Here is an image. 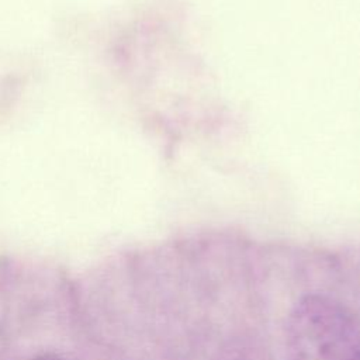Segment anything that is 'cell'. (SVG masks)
I'll list each match as a JSON object with an SVG mask.
<instances>
[{
    "mask_svg": "<svg viewBox=\"0 0 360 360\" xmlns=\"http://www.w3.org/2000/svg\"><path fill=\"white\" fill-rule=\"evenodd\" d=\"M287 360H360V325L338 301L308 295L291 311Z\"/></svg>",
    "mask_w": 360,
    "mask_h": 360,
    "instance_id": "1",
    "label": "cell"
},
{
    "mask_svg": "<svg viewBox=\"0 0 360 360\" xmlns=\"http://www.w3.org/2000/svg\"><path fill=\"white\" fill-rule=\"evenodd\" d=\"M32 360H66V359H62V357H59V356H39V357H35V359H32Z\"/></svg>",
    "mask_w": 360,
    "mask_h": 360,
    "instance_id": "2",
    "label": "cell"
}]
</instances>
